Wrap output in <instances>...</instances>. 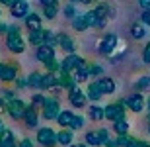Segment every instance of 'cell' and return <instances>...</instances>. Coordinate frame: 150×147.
Returning a JSON list of instances; mask_svg holds the SVG:
<instances>
[{"mask_svg": "<svg viewBox=\"0 0 150 147\" xmlns=\"http://www.w3.org/2000/svg\"><path fill=\"white\" fill-rule=\"evenodd\" d=\"M6 47L14 55H22L25 51V39H23L22 32H8L6 34Z\"/></svg>", "mask_w": 150, "mask_h": 147, "instance_id": "1", "label": "cell"}, {"mask_svg": "<svg viewBox=\"0 0 150 147\" xmlns=\"http://www.w3.org/2000/svg\"><path fill=\"white\" fill-rule=\"evenodd\" d=\"M96 22H98L96 12L90 10V12H86V14H80V16L74 18L72 28L76 29V32H84V29H88V28H96Z\"/></svg>", "mask_w": 150, "mask_h": 147, "instance_id": "2", "label": "cell"}, {"mask_svg": "<svg viewBox=\"0 0 150 147\" xmlns=\"http://www.w3.org/2000/svg\"><path fill=\"white\" fill-rule=\"evenodd\" d=\"M125 112H127V106H125V100L119 102H111L105 106V120L109 122H117V120L125 118Z\"/></svg>", "mask_w": 150, "mask_h": 147, "instance_id": "3", "label": "cell"}, {"mask_svg": "<svg viewBox=\"0 0 150 147\" xmlns=\"http://www.w3.org/2000/svg\"><path fill=\"white\" fill-rule=\"evenodd\" d=\"M18 77H20L18 63H0V80L2 82H14Z\"/></svg>", "mask_w": 150, "mask_h": 147, "instance_id": "4", "label": "cell"}, {"mask_svg": "<svg viewBox=\"0 0 150 147\" xmlns=\"http://www.w3.org/2000/svg\"><path fill=\"white\" fill-rule=\"evenodd\" d=\"M59 114H61V104L57 98H47L41 108V116L45 120H57L59 118Z\"/></svg>", "mask_w": 150, "mask_h": 147, "instance_id": "5", "label": "cell"}, {"mask_svg": "<svg viewBox=\"0 0 150 147\" xmlns=\"http://www.w3.org/2000/svg\"><path fill=\"white\" fill-rule=\"evenodd\" d=\"M37 143L41 147H55L57 145V131H53V128H39Z\"/></svg>", "mask_w": 150, "mask_h": 147, "instance_id": "6", "label": "cell"}, {"mask_svg": "<svg viewBox=\"0 0 150 147\" xmlns=\"http://www.w3.org/2000/svg\"><path fill=\"white\" fill-rule=\"evenodd\" d=\"M25 108H28V104H25L22 98H14L12 102H8V106H6V114H8L12 120H22Z\"/></svg>", "mask_w": 150, "mask_h": 147, "instance_id": "7", "label": "cell"}, {"mask_svg": "<svg viewBox=\"0 0 150 147\" xmlns=\"http://www.w3.org/2000/svg\"><path fill=\"white\" fill-rule=\"evenodd\" d=\"M68 100H70V104H72L74 108H84L86 102H88V96H86V92H84L82 88H78V85H76L74 88L68 90Z\"/></svg>", "mask_w": 150, "mask_h": 147, "instance_id": "8", "label": "cell"}, {"mask_svg": "<svg viewBox=\"0 0 150 147\" xmlns=\"http://www.w3.org/2000/svg\"><path fill=\"white\" fill-rule=\"evenodd\" d=\"M125 106H127L131 112H142V110H144V106H146V100H144V96H142L140 92H134V94L127 96Z\"/></svg>", "mask_w": 150, "mask_h": 147, "instance_id": "9", "label": "cell"}, {"mask_svg": "<svg viewBox=\"0 0 150 147\" xmlns=\"http://www.w3.org/2000/svg\"><path fill=\"white\" fill-rule=\"evenodd\" d=\"M117 35L115 34H107V35H103V39L100 41V53L101 55H111L113 51H115V47H117Z\"/></svg>", "mask_w": 150, "mask_h": 147, "instance_id": "10", "label": "cell"}, {"mask_svg": "<svg viewBox=\"0 0 150 147\" xmlns=\"http://www.w3.org/2000/svg\"><path fill=\"white\" fill-rule=\"evenodd\" d=\"M82 61H84V59L80 55H76V53H68V55L61 61V71H62V73H72Z\"/></svg>", "mask_w": 150, "mask_h": 147, "instance_id": "11", "label": "cell"}, {"mask_svg": "<svg viewBox=\"0 0 150 147\" xmlns=\"http://www.w3.org/2000/svg\"><path fill=\"white\" fill-rule=\"evenodd\" d=\"M23 122H25V125L28 128H31V130H35L39 125V112L37 108L31 106V104H28V108H25V112H23Z\"/></svg>", "mask_w": 150, "mask_h": 147, "instance_id": "12", "label": "cell"}, {"mask_svg": "<svg viewBox=\"0 0 150 147\" xmlns=\"http://www.w3.org/2000/svg\"><path fill=\"white\" fill-rule=\"evenodd\" d=\"M70 75L74 77L76 85H80V82H84V80H88V79H90V65H88L86 61H82Z\"/></svg>", "mask_w": 150, "mask_h": 147, "instance_id": "13", "label": "cell"}, {"mask_svg": "<svg viewBox=\"0 0 150 147\" xmlns=\"http://www.w3.org/2000/svg\"><path fill=\"white\" fill-rule=\"evenodd\" d=\"M53 57H57L55 55V47H51V45H39V47H35V59L37 61H41V63H45V61H49V59H53Z\"/></svg>", "mask_w": 150, "mask_h": 147, "instance_id": "14", "label": "cell"}, {"mask_svg": "<svg viewBox=\"0 0 150 147\" xmlns=\"http://www.w3.org/2000/svg\"><path fill=\"white\" fill-rule=\"evenodd\" d=\"M57 39H59V47H61L67 55H68V53H74L76 43H74V39L68 34H57Z\"/></svg>", "mask_w": 150, "mask_h": 147, "instance_id": "15", "label": "cell"}, {"mask_svg": "<svg viewBox=\"0 0 150 147\" xmlns=\"http://www.w3.org/2000/svg\"><path fill=\"white\" fill-rule=\"evenodd\" d=\"M45 41V28H37V29H29L28 32V43L33 47L43 45Z\"/></svg>", "mask_w": 150, "mask_h": 147, "instance_id": "16", "label": "cell"}, {"mask_svg": "<svg viewBox=\"0 0 150 147\" xmlns=\"http://www.w3.org/2000/svg\"><path fill=\"white\" fill-rule=\"evenodd\" d=\"M10 14L12 18H16V20H22V18H25L29 14V4L28 0H22V2H18V4L10 6Z\"/></svg>", "mask_w": 150, "mask_h": 147, "instance_id": "17", "label": "cell"}, {"mask_svg": "<svg viewBox=\"0 0 150 147\" xmlns=\"http://www.w3.org/2000/svg\"><path fill=\"white\" fill-rule=\"evenodd\" d=\"M96 85H98V88L101 90V94L105 96V94H111V92H115V80L109 79V77H101V79L96 80Z\"/></svg>", "mask_w": 150, "mask_h": 147, "instance_id": "18", "label": "cell"}, {"mask_svg": "<svg viewBox=\"0 0 150 147\" xmlns=\"http://www.w3.org/2000/svg\"><path fill=\"white\" fill-rule=\"evenodd\" d=\"M23 22L28 26V29H37V28H43V16L37 14V12H29L28 16L23 18Z\"/></svg>", "mask_w": 150, "mask_h": 147, "instance_id": "19", "label": "cell"}, {"mask_svg": "<svg viewBox=\"0 0 150 147\" xmlns=\"http://www.w3.org/2000/svg\"><path fill=\"white\" fill-rule=\"evenodd\" d=\"M57 79H59V86H61V88L70 90V88L76 86V80H74V77L70 73H62V71H59V73H57Z\"/></svg>", "mask_w": 150, "mask_h": 147, "instance_id": "20", "label": "cell"}, {"mask_svg": "<svg viewBox=\"0 0 150 147\" xmlns=\"http://www.w3.org/2000/svg\"><path fill=\"white\" fill-rule=\"evenodd\" d=\"M74 141V133L72 130H68V128H62L59 133H57V143L59 145H64V147H70Z\"/></svg>", "mask_w": 150, "mask_h": 147, "instance_id": "21", "label": "cell"}, {"mask_svg": "<svg viewBox=\"0 0 150 147\" xmlns=\"http://www.w3.org/2000/svg\"><path fill=\"white\" fill-rule=\"evenodd\" d=\"M53 88H61L57 73H45L43 75V90H53Z\"/></svg>", "mask_w": 150, "mask_h": 147, "instance_id": "22", "label": "cell"}, {"mask_svg": "<svg viewBox=\"0 0 150 147\" xmlns=\"http://www.w3.org/2000/svg\"><path fill=\"white\" fill-rule=\"evenodd\" d=\"M43 75L45 73H31L28 77V86L29 88H37V90H43Z\"/></svg>", "mask_w": 150, "mask_h": 147, "instance_id": "23", "label": "cell"}, {"mask_svg": "<svg viewBox=\"0 0 150 147\" xmlns=\"http://www.w3.org/2000/svg\"><path fill=\"white\" fill-rule=\"evenodd\" d=\"M88 116L90 120H94V122H100V120L105 118V108H101L100 104H94V106L88 108Z\"/></svg>", "mask_w": 150, "mask_h": 147, "instance_id": "24", "label": "cell"}, {"mask_svg": "<svg viewBox=\"0 0 150 147\" xmlns=\"http://www.w3.org/2000/svg\"><path fill=\"white\" fill-rule=\"evenodd\" d=\"M74 116H76V114H72L70 110H61V114H59L57 122H59V125H62V128H70Z\"/></svg>", "mask_w": 150, "mask_h": 147, "instance_id": "25", "label": "cell"}, {"mask_svg": "<svg viewBox=\"0 0 150 147\" xmlns=\"http://www.w3.org/2000/svg\"><path fill=\"white\" fill-rule=\"evenodd\" d=\"M86 96H88V100H92V102H100V98L103 96V94H101V90L98 88L96 82H90L88 88H86Z\"/></svg>", "mask_w": 150, "mask_h": 147, "instance_id": "26", "label": "cell"}, {"mask_svg": "<svg viewBox=\"0 0 150 147\" xmlns=\"http://www.w3.org/2000/svg\"><path fill=\"white\" fill-rule=\"evenodd\" d=\"M113 130H115L117 136H127L129 130H131V124H129L127 120H117V122H113Z\"/></svg>", "mask_w": 150, "mask_h": 147, "instance_id": "27", "label": "cell"}, {"mask_svg": "<svg viewBox=\"0 0 150 147\" xmlns=\"http://www.w3.org/2000/svg\"><path fill=\"white\" fill-rule=\"evenodd\" d=\"M0 147H18V139H16V136H14L10 130H6V133L2 136Z\"/></svg>", "mask_w": 150, "mask_h": 147, "instance_id": "28", "label": "cell"}, {"mask_svg": "<svg viewBox=\"0 0 150 147\" xmlns=\"http://www.w3.org/2000/svg\"><path fill=\"white\" fill-rule=\"evenodd\" d=\"M43 67H45L47 73H59L61 71V61H57V57H53V59L43 63Z\"/></svg>", "mask_w": 150, "mask_h": 147, "instance_id": "29", "label": "cell"}, {"mask_svg": "<svg viewBox=\"0 0 150 147\" xmlns=\"http://www.w3.org/2000/svg\"><path fill=\"white\" fill-rule=\"evenodd\" d=\"M57 14H59V6H43V14L41 16L45 20H55Z\"/></svg>", "mask_w": 150, "mask_h": 147, "instance_id": "30", "label": "cell"}, {"mask_svg": "<svg viewBox=\"0 0 150 147\" xmlns=\"http://www.w3.org/2000/svg\"><path fill=\"white\" fill-rule=\"evenodd\" d=\"M131 34H133L134 39L144 37V35H146V26H144V24H134L133 28H131Z\"/></svg>", "mask_w": 150, "mask_h": 147, "instance_id": "31", "label": "cell"}, {"mask_svg": "<svg viewBox=\"0 0 150 147\" xmlns=\"http://www.w3.org/2000/svg\"><path fill=\"white\" fill-rule=\"evenodd\" d=\"M86 143H88V145H92V147H100L101 145L100 133H98V131H88V133H86Z\"/></svg>", "mask_w": 150, "mask_h": 147, "instance_id": "32", "label": "cell"}, {"mask_svg": "<svg viewBox=\"0 0 150 147\" xmlns=\"http://www.w3.org/2000/svg\"><path fill=\"white\" fill-rule=\"evenodd\" d=\"M45 45H51V47H57L59 45V39H57V34H53L51 29H45Z\"/></svg>", "mask_w": 150, "mask_h": 147, "instance_id": "33", "label": "cell"}, {"mask_svg": "<svg viewBox=\"0 0 150 147\" xmlns=\"http://www.w3.org/2000/svg\"><path fill=\"white\" fill-rule=\"evenodd\" d=\"M45 100H47V98H45L43 94H39V92H35L33 96H31V106H35V108L39 110V108H43Z\"/></svg>", "mask_w": 150, "mask_h": 147, "instance_id": "34", "label": "cell"}, {"mask_svg": "<svg viewBox=\"0 0 150 147\" xmlns=\"http://www.w3.org/2000/svg\"><path fill=\"white\" fill-rule=\"evenodd\" d=\"M134 86H137L139 90H150V77H140Z\"/></svg>", "mask_w": 150, "mask_h": 147, "instance_id": "35", "label": "cell"}, {"mask_svg": "<svg viewBox=\"0 0 150 147\" xmlns=\"http://www.w3.org/2000/svg\"><path fill=\"white\" fill-rule=\"evenodd\" d=\"M82 128H84V116H74V120H72V124H70L68 130L76 131V130H82Z\"/></svg>", "mask_w": 150, "mask_h": 147, "instance_id": "36", "label": "cell"}, {"mask_svg": "<svg viewBox=\"0 0 150 147\" xmlns=\"http://www.w3.org/2000/svg\"><path fill=\"white\" fill-rule=\"evenodd\" d=\"M62 14H64L67 18H70V20H74V18L78 16V14H76V8H74V4H67V6H64V10H62Z\"/></svg>", "mask_w": 150, "mask_h": 147, "instance_id": "37", "label": "cell"}, {"mask_svg": "<svg viewBox=\"0 0 150 147\" xmlns=\"http://www.w3.org/2000/svg\"><path fill=\"white\" fill-rule=\"evenodd\" d=\"M131 139H133V137L129 136H117V143H119V147H129V143H131Z\"/></svg>", "mask_w": 150, "mask_h": 147, "instance_id": "38", "label": "cell"}, {"mask_svg": "<svg viewBox=\"0 0 150 147\" xmlns=\"http://www.w3.org/2000/svg\"><path fill=\"white\" fill-rule=\"evenodd\" d=\"M98 133H100V141H101V145H105L107 139H109V131H107L105 128H101V130H98Z\"/></svg>", "mask_w": 150, "mask_h": 147, "instance_id": "39", "label": "cell"}, {"mask_svg": "<svg viewBox=\"0 0 150 147\" xmlns=\"http://www.w3.org/2000/svg\"><path fill=\"white\" fill-rule=\"evenodd\" d=\"M100 73H103L100 65H90V77H100Z\"/></svg>", "mask_w": 150, "mask_h": 147, "instance_id": "40", "label": "cell"}, {"mask_svg": "<svg viewBox=\"0 0 150 147\" xmlns=\"http://www.w3.org/2000/svg\"><path fill=\"white\" fill-rule=\"evenodd\" d=\"M2 98H4L6 104H8V102H12L14 98H16V94H14V90H6V88H4V92H2Z\"/></svg>", "mask_w": 150, "mask_h": 147, "instance_id": "41", "label": "cell"}, {"mask_svg": "<svg viewBox=\"0 0 150 147\" xmlns=\"http://www.w3.org/2000/svg\"><path fill=\"white\" fill-rule=\"evenodd\" d=\"M14 82H16V88H25V86H28V79H25V77H18Z\"/></svg>", "mask_w": 150, "mask_h": 147, "instance_id": "42", "label": "cell"}, {"mask_svg": "<svg viewBox=\"0 0 150 147\" xmlns=\"http://www.w3.org/2000/svg\"><path fill=\"white\" fill-rule=\"evenodd\" d=\"M142 59H144V63H150V41L146 43L144 51H142Z\"/></svg>", "mask_w": 150, "mask_h": 147, "instance_id": "43", "label": "cell"}, {"mask_svg": "<svg viewBox=\"0 0 150 147\" xmlns=\"http://www.w3.org/2000/svg\"><path fill=\"white\" fill-rule=\"evenodd\" d=\"M140 20H142V24H144V26H150V10H144V12H142Z\"/></svg>", "mask_w": 150, "mask_h": 147, "instance_id": "44", "label": "cell"}, {"mask_svg": "<svg viewBox=\"0 0 150 147\" xmlns=\"http://www.w3.org/2000/svg\"><path fill=\"white\" fill-rule=\"evenodd\" d=\"M18 147H33V141L28 139V137H23L22 141H18Z\"/></svg>", "mask_w": 150, "mask_h": 147, "instance_id": "45", "label": "cell"}, {"mask_svg": "<svg viewBox=\"0 0 150 147\" xmlns=\"http://www.w3.org/2000/svg\"><path fill=\"white\" fill-rule=\"evenodd\" d=\"M8 29H10V24H6L0 20V35H6L8 34Z\"/></svg>", "mask_w": 150, "mask_h": 147, "instance_id": "46", "label": "cell"}, {"mask_svg": "<svg viewBox=\"0 0 150 147\" xmlns=\"http://www.w3.org/2000/svg\"><path fill=\"white\" fill-rule=\"evenodd\" d=\"M41 6H59V0H39Z\"/></svg>", "mask_w": 150, "mask_h": 147, "instance_id": "47", "label": "cell"}, {"mask_svg": "<svg viewBox=\"0 0 150 147\" xmlns=\"http://www.w3.org/2000/svg\"><path fill=\"white\" fill-rule=\"evenodd\" d=\"M139 6L142 10H150V0H139Z\"/></svg>", "mask_w": 150, "mask_h": 147, "instance_id": "48", "label": "cell"}, {"mask_svg": "<svg viewBox=\"0 0 150 147\" xmlns=\"http://www.w3.org/2000/svg\"><path fill=\"white\" fill-rule=\"evenodd\" d=\"M103 147H119V143H117V137L115 139H111V137H109V139H107V143Z\"/></svg>", "mask_w": 150, "mask_h": 147, "instance_id": "49", "label": "cell"}, {"mask_svg": "<svg viewBox=\"0 0 150 147\" xmlns=\"http://www.w3.org/2000/svg\"><path fill=\"white\" fill-rule=\"evenodd\" d=\"M6 106H8V104H6V100L0 96V114H4V112H6Z\"/></svg>", "mask_w": 150, "mask_h": 147, "instance_id": "50", "label": "cell"}, {"mask_svg": "<svg viewBox=\"0 0 150 147\" xmlns=\"http://www.w3.org/2000/svg\"><path fill=\"white\" fill-rule=\"evenodd\" d=\"M4 133H6V124L0 120V141H2V136H4Z\"/></svg>", "mask_w": 150, "mask_h": 147, "instance_id": "51", "label": "cell"}, {"mask_svg": "<svg viewBox=\"0 0 150 147\" xmlns=\"http://www.w3.org/2000/svg\"><path fill=\"white\" fill-rule=\"evenodd\" d=\"M70 2H72V4H90L92 0H70Z\"/></svg>", "mask_w": 150, "mask_h": 147, "instance_id": "52", "label": "cell"}, {"mask_svg": "<svg viewBox=\"0 0 150 147\" xmlns=\"http://www.w3.org/2000/svg\"><path fill=\"white\" fill-rule=\"evenodd\" d=\"M70 147H90L88 143H74V145H70Z\"/></svg>", "mask_w": 150, "mask_h": 147, "instance_id": "53", "label": "cell"}, {"mask_svg": "<svg viewBox=\"0 0 150 147\" xmlns=\"http://www.w3.org/2000/svg\"><path fill=\"white\" fill-rule=\"evenodd\" d=\"M0 4H4V6H10V0H0Z\"/></svg>", "mask_w": 150, "mask_h": 147, "instance_id": "54", "label": "cell"}, {"mask_svg": "<svg viewBox=\"0 0 150 147\" xmlns=\"http://www.w3.org/2000/svg\"><path fill=\"white\" fill-rule=\"evenodd\" d=\"M18 2H22V0H10V6H14V4H18ZM8 6V8H10Z\"/></svg>", "mask_w": 150, "mask_h": 147, "instance_id": "55", "label": "cell"}, {"mask_svg": "<svg viewBox=\"0 0 150 147\" xmlns=\"http://www.w3.org/2000/svg\"><path fill=\"white\" fill-rule=\"evenodd\" d=\"M146 108H148V114H150V98L146 100Z\"/></svg>", "mask_w": 150, "mask_h": 147, "instance_id": "56", "label": "cell"}, {"mask_svg": "<svg viewBox=\"0 0 150 147\" xmlns=\"http://www.w3.org/2000/svg\"><path fill=\"white\" fill-rule=\"evenodd\" d=\"M0 18H2V10H0Z\"/></svg>", "mask_w": 150, "mask_h": 147, "instance_id": "57", "label": "cell"}, {"mask_svg": "<svg viewBox=\"0 0 150 147\" xmlns=\"http://www.w3.org/2000/svg\"><path fill=\"white\" fill-rule=\"evenodd\" d=\"M148 120H150V114H148Z\"/></svg>", "mask_w": 150, "mask_h": 147, "instance_id": "58", "label": "cell"}, {"mask_svg": "<svg viewBox=\"0 0 150 147\" xmlns=\"http://www.w3.org/2000/svg\"><path fill=\"white\" fill-rule=\"evenodd\" d=\"M148 131H150V130H148Z\"/></svg>", "mask_w": 150, "mask_h": 147, "instance_id": "59", "label": "cell"}]
</instances>
